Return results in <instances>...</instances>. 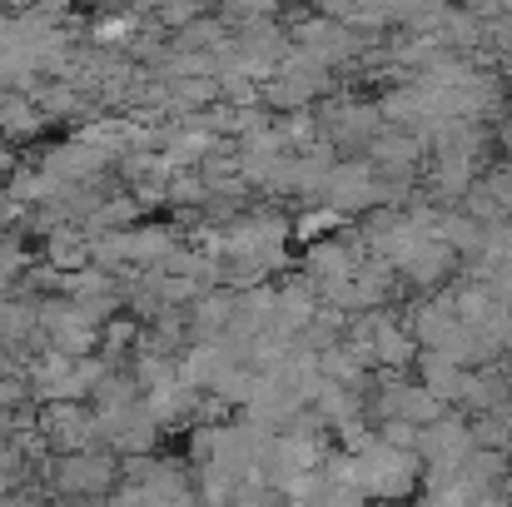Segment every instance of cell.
Returning <instances> with one entry per match:
<instances>
[{
  "label": "cell",
  "instance_id": "9",
  "mask_svg": "<svg viewBox=\"0 0 512 507\" xmlns=\"http://www.w3.org/2000/svg\"><path fill=\"white\" fill-rule=\"evenodd\" d=\"M498 493H503V498L512 503V463H508V478H503V488H498Z\"/></svg>",
  "mask_w": 512,
  "mask_h": 507
},
{
  "label": "cell",
  "instance_id": "6",
  "mask_svg": "<svg viewBox=\"0 0 512 507\" xmlns=\"http://www.w3.org/2000/svg\"><path fill=\"white\" fill-rule=\"evenodd\" d=\"M378 135H383V115H378V105L343 100L339 110H329V140H334L339 150H368Z\"/></svg>",
  "mask_w": 512,
  "mask_h": 507
},
{
  "label": "cell",
  "instance_id": "4",
  "mask_svg": "<svg viewBox=\"0 0 512 507\" xmlns=\"http://www.w3.org/2000/svg\"><path fill=\"white\" fill-rule=\"evenodd\" d=\"M324 194H329L334 214H368V209H378V204H373V194H378V169L368 165V160H343V165L329 169Z\"/></svg>",
  "mask_w": 512,
  "mask_h": 507
},
{
  "label": "cell",
  "instance_id": "7",
  "mask_svg": "<svg viewBox=\"0 0 512 507\" xmlns=\"http://www.w3.org/2000/svg\"><path fill=\"white\" fill-rule=\"evenodd\" d=\"M418 383L448 408V413H458V398H463V378H468V368H458V363H448V358H438V353H418Z\"/></svg>",
  "mask_w": 512,
  "mask_h": 507
},
{
  "label": "cell",
  "instance_id": "8",
  "mask_svg": "<svg viewBox=\"0 0 512 507\" xmlns=\"http://www.w3.org/2000/svg\"><path fill=\"white\" fill-rule=\"evenodd\" d=\"M498 150L508 155L512 165V105H503V115H498Z\"/></svg>",
  "mask_w": 512,
  "mask_h": 507
},
{
  "label": "cell",
  "instance_id": "1",
  "mask_svg": "<svg viewBox=\"0 0 512 507\" xmlns=\"http://www.w3.org/2000/svg\"><path fill=\"white\" fill-rule=\"evenodd\" d=\"M418 483H423V463L413 458V453H398V448H383L378 438L353 458V468H348V488L363 498V503H403V498H413L418 493Z\"/></svg>",
  "mask_w": 512,
  "mask_h": 507
},
{
  "label": "cell",
  "instance_id": "10",
  "mask_svg": "<svg viewBox=\"0 0 512 507\" xmlns=\"http://www.w3.org/2000/svg\"><path fill=\"white\" fill-rule=\"evenodd\" d=\"M373 507H383V503H373Z\"/></svg>",
  "mask_w": 512,
  "mask_h": 507
},
{
  "label": "cell",
  "instance_id": "5",
  "mask_svg": "<svg viewBox=\"0 0 512 507\" xmlns=\"http://www.w3.org/2000/svg\"><path fill=\"white\" fill-rule=\"evenodd\" d=\"M393 274H403L418 294H433V289H443V279H453V274H458V254H453L443 239H433V234H428V239H423V244H418V249L393 269Z\"/></svg>",
  "mask_w": 512,
  "mask_h": 507
},
{
  "label": "cell",
  "instance_id": "2",
  "mask_svg": "<svg viewBox=\"0 0 512 507\" xmlns=\"http://www.w3.org/2000/svg\"><path fill=\"white\" fill-rule=\"evenodd\" d=\"M473 453V428L463 413H443L438 423L418 428V443H413V458L423 463V488H443L458 478V468L468 463Z\"/></svg>",
  "mask_w": 512,
  "mask_h": 507
},
{
  "label": "cell",
  "instance_id": "3",
  "mask_svg": "<svg viewBox=\"0 0 512 507\" xmlns=\"http://www.w3.org/2000/svg\"><path fill=\"white\" fill-rule=\"evenodd\" d=\"M368 165L378 169V179H403V184H418L423 165H428V140L418 130H388L368 145Z\"/></svg>",
  "mask_w": 512,
  "mask_h": 507
}]
</instances>
